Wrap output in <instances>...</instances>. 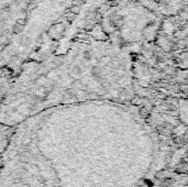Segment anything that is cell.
I'll list each match as a JSON object with an SVG mask.
<instances>
[{
    "mask_svg": "<svg viewBox=\"0 0 188 187\" xmlns=\"http://www.w3.org/2000/svg\"><path fill=\"white\" fill-rule=\"evenodd\" d=\"M132 105H136V106H141L144 102V100H143V98L139 97V96H136V97H134L133 99L131 100Z\"/></svg>",
    "mask_w": 188,
    "mask_h": 187,
    "instance_id": "cell-1",
    "label": "cell"
},
{
    "mask_svg": "<svg viewBox=\"0 0 188 187\" xmlns=\"http://www.w3.org/2000/svg\"><path fill=\"white\" fill-rule=\"evenodd\" d=\"M140 115H141V117H143V118H146V117L149 116V110H147L146 107H141V108H140Z\"/></svg>",
    "mask_w": 188,
    "mask_h": 187,
    "instance_id": "cell-2",
    "label": "cell"
},
{
    "mask_svg": "<svg viewBox=\"0 0 188 187\" xmlns=\"http://www.w3.org/2000/svg\"><path fill=\"white\" fill-rule=\"evenodd\" d=\"M100 62H101L102 65H106V64H108L110 62V58L108 56H105V57H102L101 60H100Z\"/></svg>",
    "mask_w": 188,
    "mask_h": 187,
    "instance_id": "cell-3",
    "label": "cell"
},
{
    "mask_svg": "<svg viewBox=\"0 0 188 187\" xmlns=\"http://www.w3.org/2000/svg\"><path fill=\"white\" fill-rule=\"evenodd\" d=\"M181 89L183 90V91H186V90H188V86H187V85H181Z\"/></svg>",
    "mask_w": 188,
    "mask_h": 187,
    "instance_id": "cell-4",
    "label": "cell"
}]
</instances>
